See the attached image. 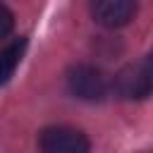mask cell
<instances>
[{"instance_id":"cell-1","label":"cell","mask_w":153,"mask_h":153,"mask_svg":"<svg viewBox=\"0 0 153 153\" xmlns=\"http://www.w3.org/2000/svg\"><path fill=\"white\" fill-rule=\"evenodd\" d=\"M112 88L124 100H141L153 93V53L122 67L112 81Z\"/></svg>"},{"instance_id":"cell-4","label":"cell","mask_w":153,"mask_h":153,"mask_svg":"<svg viewBox=\"0 0 153 153\" xmlns=\"http://www.w3.org/2000/svg\"><path fill=\"white\" fill-rule=\"evenodd\" d=\"M93 19L105 26V29H120L129 24L136 14V2L134 0H93L91 5Z\"/></svg>"},{"instance_id":"cell-5","label":"cell","mask_w":153,"mask_h":153,"mask_svg":"<svg viewBox=\"0 0 153 153\" xmlns=\"http://www.w3.org/2000/svg\"><path fill=\"white\" fill-rule=\"evenodd\" d=\"M24 50H26V38H17L0 50V84L10 81V76L14 74V69L24 57Z\"/></svg>"},{"instance_id":"cell-2","label":"cell","mask_w":153,"mask_h":153,"mask_svg":"<svg viewBox=\"0 0 153 153\" xmlns=\"http://www.w3.org/2000/svg\"><path fill=\"white\" fill-rule=\"evenodd\" d=\"M38 148H41V153H88L91 143L81 129L67 127V124H55V127H48L41 131Z\"/></svg>"},{"instance_id":"cell-3","label":"cell","mask_w":153,"mask_h":153,"mask_svg":"<svg viewBox=\"0 0 153 153\" xmlns=\"http://www.w3.org/2000/svg\"><path fill=\"white\" fill-rule=\"evenodd\" d=\"M69 91L81 100H103L108 93V79L105 74L93 65H76L67 74Z\"/></svg>"},{"instance_id":"cell-6","label":"cell","mask_w":153,"mask_h":153,"mask_svg":"<svg viewBox=\"0 0 153 153\" xmlns=\"http://www.w3.org/2000/svg\"><path fill=\"white\" fill-rule=\"evenodd\" d=\"M14 29V14L0 2V38H7Z\"/></svg>"}]
</instances>
